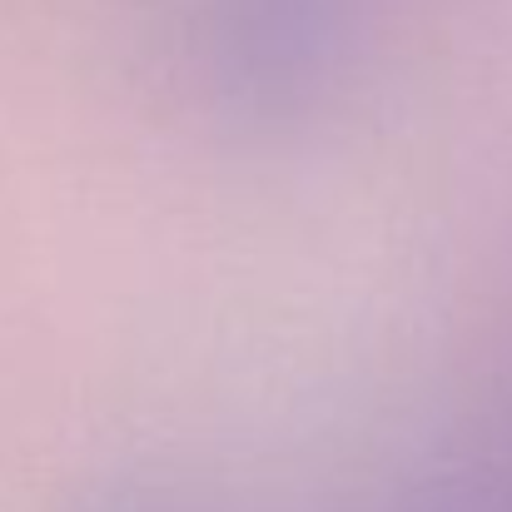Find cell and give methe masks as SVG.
<instances>
[{
  "label": "cell",
  "instance_id": "6da1fadb",
  "mask_svg": "<svg viewBox=\"0 0 512 512\" xmlns=\"http://www.w3.org/2000/svg\"><path fill=\"white\" fill-rule=\"evenodd\" d=\"M204 30L219 110L244 130L284 135L339 85L348 0H209Z\"/></svg>",
  "mask_w": 512,
  "mask_h": 512
},
{
  "label": "cell",
  "instance_id": "7a4b0ae2",
  "mask_svg": "<svg viewBox=\"0 0 512 512\" xmlns=\"http://www.w3.org/2000/svg\"><path fill=\"white\" fill-rule=\"evenodd\" d=\"M418 512H512V423L463 448Z\"/></svg>",
  "mask_w": 512,
  "mask_h": 512
},
{
  "label": "cell",
  "instance_id": "3957f363",
  "mask_svg": "<svg viewBox=\"0 0 512 512\" xmlns=\"http://www.w3.org/2000/svg\"><path fill=\"white\" fill-rule=\"evenodd\" d=\"M85 512H170L165 503H155L150 493H140V488H130V493H105L95 508Z\"/></svg>",
  "mask_w": 512,
  "mask_h": 512
}]
</instances>
